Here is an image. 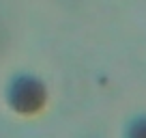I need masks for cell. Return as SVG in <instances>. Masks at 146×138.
<instances>
[{
  "label": "cell",
  "instance_id": "1",
  "mask_svg": "<svg viewBox=\"0 0 146 138\" xmlns=\"http://www.w3.org/2000/svg\"><path fill=\"white\" fill-rule=\"evenodd\" d=\"M15 91V106L22 108V110H32V108H39L43 101V86L39 82H35L32 78H22L15 82L13 86Z\"/></svg>",
  "mask_w": 146,
  "mask_h": 138
},
{
  "label": "cell",
  "instance_id": "2",
  "mask_svg": "<svg viewBox=\"0 0 146 138\" xmlns=\"http://www.w3.org/2000/svg\"><path fill=\"white\" fill-rule=\"evenodd\" d=\"M129 138H146V119H137L129 125Z\"/></svg>",
  "mask_w": 146,
  "mask_h": 138
}]
</instances>
